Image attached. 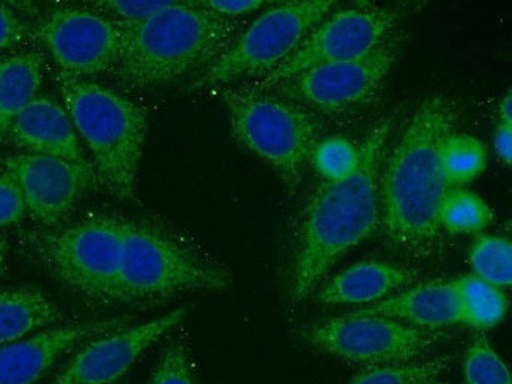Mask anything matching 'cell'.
Returning a JSON list of instances; mask_svg holds the SVG:
<instances>
[{
  "label": "cell",
  "mask_w": 512,
  "mask_h": 384,
  "mask_svg": "<svg viewBox=\"0 0 512 384\" xmlns=\"http://www.w3.org/2000/svg\"><path fill=\"white\" fill-rule=\"evenodd\" d=\"M461 108L448 96L426 98L388 148L380 170V227L397 252L429 259L442 244L438 213L449 191L443 142L456 133Z\"/></svg>",
  "instance_id": "6da1fadb"
},
{
  "label": "cell",
  "mask_w": 512,
  "mask_h": 384,
  "mask_svg": "<svg viewBox=\"0 0 512 384\" xmlns=\"http://www.w3.org/2000/svg\"><path fill=\"white\" fill-rule=\"evenodd\" d=\"M391 136L390 119L360 142V163L349 177L323 181L303 210L290 266L294 303L308 300L341 257L380 229L379 181Z\"/></svg>",
  "instance_id": "7a4b0ae2"
},
{
  "label": "cell",
  "mask_w": 512,
  "mask_h": 384,
  "mask_svg": "<svg viewBox=\"0 0 512 384\" xmlns=\"http://www.w3.org/2000/svg\"><path fill=\"white\" fill-rule=\"evenodd\" d=\"M125 30L122 59L112 71L128 89L150 90L207 70L245 29L240 19L215 15L201 2H174Z\"/></svg>",
  "instance_id": "3957f363"
},
{
  "label": "cell",
  "mask_w": 512,
  "mask_h": 384,
  "mask_svg": "<svg viewBox=\"0 0 512 384\" xmlns=\"http://www.w3.org/2000/svg\"><path fill=\"white\" fill-rule=\"evenodd\" d=\"M57 87L98 183L120 202H133L149 133V112L116 90L57 71Z\"/></svg>",
  "instance_id": "277c9868"
},
{
  "label": "cell",
  "mask_w": 512,
  "mask_h": 384,
  "mask_svg": "<svg viewBox=\"0 0 512 384\" xmlns=\"http://www.w3.org/2000/svg\"><path fill=\"white\" fill-rule=\"evenodd\" d=\"M232 281L226 266L172 227L123 216L116 303H161L191 293L224 292Z\"/></svg>",
  "instance_id": "5b68a950"
},
{
  "label": "cell",
  "mask_w": 512,
  "mask_h": 384,
  "mask_svg": "<svg viewBox=\"0 0 512 384\" xmlns=\"http://www.w3.org/2000/svg\"><path fill=\"white\" fill-rule=\"evenodd\" d=\"M226 106L232 136L246 152L267 164L294 196L322 139V123L301 104L251 85L216 89Z\"/></svg>",
  "instance_id": "8992f818"
},
{
  "label": "cell",
  "mask_w": 512,
  "mask_h": 384,
  "mask_svg": "<svg viewBox=\"0 0 512 384\" xmlns=\"http://www.w3.org/2000/svg\"><path fill=\"white\" fill-rule=\"evenodd\" d=\"M35 259L57 281L100 303H116L123 251V216L93 213L68 226L35 232Z\"/></svg>",
  "instance_id": "52a82bcc"
},
{
  "label": "cell",
  "mask_w": 512,
  "mask_h": 384,
  "mask_svg": "<svg viewBox=\"0 0 512 384\" xmlns=\"http://www.w3.org/2000/svg\"><path fill=\"white\" fill-rule=\"evenodd\" d=\"M338 5L334 0H300L267 8L245 26L219 59L197 76L191 90H216L267 78Z\"/></svg>",
  "instance_id": "ba28073f"
},
{
  "label": "cell",
  "mask_w": 512,
  "mask_h": 384,
  "mask_svg": "<svg viewBox=\"0 0 512 384\" xmlns=\"http://www.w3.org/2000/svg\"><path fill=\"white\" fill-rule=\"evenodd\" d=\"M312 350L366 367L396 366L426 358L442 331H424L379 315L350 314L325 318L303 331Z\"/></svg>",
  "instance_id": "9c48e42d"
},
{
  "label": "cell",
  "mask_w": 512,
  "mask_h": 384,
  "mask_svg": "<svg viewBox=\"0 0 512 384\" xmlns=\"http://www.w3.org/2000/svg\"><path fill=\"white\" fill-rule=\"evenodd\" d=\"M399 23L401 15L396 8L385 5L363 2L353 7L336 8L311 30L281 67L267 78L248 85L257 90H270L311 68L368 56L393 40Z\"/></svg>",
  "instance_id": "30bf717a"
},
{
  "label": "cell",
  "mask_w": 512,
  "mask_h": 384,
  "mask_svg": "<svg viewBox=\"0 0 512 384\" xmlns=\"http://www.w3.org/2000/svg\"><path fill=\"white\" fill-rule=\"evenodd\" d=\"M397 57L399 41L393 38L368 56L311 68L270 92L286 96L317 117L355 114L377 100L396 67Z\"/></svg>",
  "instance_id": "8fae6325"
},
{
  "label": "cell",
  "mask_w": 512,
  "mask_h": 384,
  "mask_svg": "<svg viewBox=\"0 0 512 384\" xmlns=\"http://www.w3.org/2000/svg\"><path fill=\"white\" fill-rule=\"evenodd\" d=\"M62 73L90 79L112 73L122 59L125 30L90 7H57L32 30Z\"/></svg>",
  "instance_id": "7c38bea8"
},
{
  "label": "cell",
  "mask_w": 512,
  "mask_h": 384,
  "mask_svg": "<svg viewBox=\"0 0 512 384\" xmlns=\"http://www.w3.org/2000/svg\"><path fill=\"white\" fill-rule=\"evenodd\" d=\"M4 170L18 181L30 218L45 229L60 226L97 181L92 164L29 153L7 156Z\"/></svg>",
  "instance_id": "4fadbf2b"
},
{
  "label": "cell",
  "mask_w": 512,
  "mask_h": 384,
  "mask_svg": "<svg viewBox=\"0 0 512 384\" xmlns=\"http://www.w3.org/2000/svg\"><path fill=\"white\" fill-rule=\"evenodd\" d=\"M188 307H179L141 325L87 340L49 384H114L145 350L179 326Z\"/></svg>",
  "instance_id": "5bb4252c"
},
{
  "label": "cell",
  "mask_w": 512,
  "mask_h": 384,
  "mask_svg": "<svg viewBox=\"0 0 512 384\" xmlns=\"http://www.w3.org/2000/svg\"><path fill=\"white\" fill-rule=\"evenodd\" d=\"M128 323L127 315L68 323L0 347V384L38 383L62 356L87 340L127 328Z\"/></svg>",
  "instance_id": "9a60e30c"
},
{
  "label": "cell",
  "mask_w": 512,
  "mask_h": 384,
  "mask_svg": "<svg viewBox=\"0 0 512 384\" xmlns=\"http://www.w3.org/2000/svg\"><path fill=\"white\" fill-rule=\"evenodd\" d=\"M355 312L390 318L424 331H442L446 326L461 325V304L454 282L442 279L416 282Z\"/></svg>",
  "instance_id": "2e32d148"
},
{
  "label": "cell",
  "mask_w": 512,
  "mask_h": 384,
  "mask_svg": "<svg viewBox=\"0 0 512 384\" xmlns=\"http://www.w3.org/2000/svg\"><path fill=\"white\" fill-rule=\"evenodd\" d=\"M8 139L19 153L52 156L78 164H90L84 158L75 125L65 108L56 101L38 96L7 131Z\"/></svg>",
  "instance_id": "e0dca14e"
},
{
  "label": "cell",
  "mask_w": 512,
  "mask_h": 384,
  "mask_svg": "<svg viewBox=\"0 0 512 384\" xmlns=\"http://www.w3.org/2000/svg\"><path fill=\"white\" fill-rule=\"evenodd\" d=\"M420 279V271L413 268L368 260L331 277L317 293V301L327 306H369L420 282Z\"/></svg>",
  "instance_id": "ac0fdd59"
},
{
  "label": "cell",
  "mask_w": 512,
  "mask_h": 384,
  "mask_svg": "<svg viewBox=\"0 0 512 384\" xmlns=\"http://www.w3.org/2000/svg\"><path fill=\"white\" fill-rule=\"evenodd\" d=\"M64 318L59 306L38 288H4L0 290V347L59 326Z\"/></svg>",
  "instance_id": "d6986e66"
},
{
  "label": "cell",
  "mask_w": 512,
  "mask_h": 384,
  "mask_svg": "<svg viewBox=\"0 0 512 384\" xmlns=\"http://www.w3.org/2000/svg\"><path fill=\"white\" fill-rule=\"evenodd\" d=\"M45 79V62L37 51L0 57V131L7 134L24 109L38 98Z\"/></svg>",
  "instance_id": "ffe728a7"
},
{
  "label": "cell",
  "mask_w": 512,
  "mask_h": 384,
  "mask_svg": "<svg viewBox=\"0 0 512 384\" xmlns=\"http://www.w3.org/2000/svg\"><path fill=\"white\" fill-rule=\"evenodd\" d=\"M453 282L461 304V325L490 329L503 322L508 312V300L501 288L475 274H465Z\"/></svg>",
  "instance_id": "44dd1931"
},
{
  "label": "cell",
  "mask_w": 512,
  "mask_h": 384,
  "mask_svg": "<svg viewBox=\"0 0 512 384\" xmlns=\"http://www.w3.org/2000/svg\"><path fill=\"white\" fill-rule=\"evenodd\" d=\"M438 222L445 232L472 235L494 222V211L483 197L462 188H449L443 197Z\"/></svg>",
  "instance_id": "7402d4cb"
},
{
  "label": "cell",
  "mask_w": 512,
  "mask_h": 384,
  "mask_svg": "<svg viewBox=\"0 0 512 384\" xmlns=\"http://www.w3.org/2000/svg\"><path fill=\"white\" fill-rule=\"evenodd\" d=\"M487 152L483 142L467 133H453L442 147V169L449 188H462L483 174Z\"/></svg>",
  "instance_id": "603a6c76"
},
{
  "label": "cell",
  "mask_w": 512,
  "mask_h": 384,
  "mask_svg": "<svg viewBox=\"0 0 512 384\" xmlns=\"http://www.w3.org/2000/svg\"><path fill=\"white\" fill-rule=\"evenodd\" d=\"M473 274L498 288L512 284V244L495 235H479L468 251Z\"/></svg>",
  "instance_id": "cb8c5ba5"
},
{
  "label": "cell",
  "mask_w": 512,
  "mask_h": 384,
  "mask_svg": "<svg viewBox=\"0 0 512 384\" xmlns=\"http://www.w3.org/2000/svg\"><path fill=\"white\" fill-rule=\"evenodd\" d=\"M451 361L453 356L443 355L396 366L374 367L360 373L349 384H429L437 381Z\"/></svg>",
  "instance_id": "d4e9b609"
},
{
  "label": "cell",
  "mask_w": 512,
  "mask_h": 384,
  "mask_svg": "<svg viewBox=\"0 0 512 384\" xmlns=\"http://www.w3.org/2000/svg\"><path fill=\"white\" fill-rule=\"evenodd\" d=\"M360 163V144L346 137L331 136L320 139L312 150L311 164L325 181L349 177Z\"/></svg>",
  "instance_id": "484cf974"
},
{
  "label": "cell",
  "mask_w": 512,
  "mask_h": 384,
  "mask_svg": "<svg viewBox=\"0 0 512 384\" xmlns=\"http://www.w3.org/2000/svg\"><path fill=\"white\" fill-rule=\"evenodd\" d=\"M465 384H512L511 372L486 337H476L464 359Z\"/></svg>",
  "instance_id": "4316f807"
},
{
  "label": "cell",
  "mask_w": 512,
  "mask_h": 384,
  "mask_svg": "<svg viewBox=\"0 0 512 384\" xmlns=\"http://www.w3.org/2000/svg\"><path fill=\"white\" fill-rule=\"evenodd\" d=\"M149 384H199L194 373L190 348L183 339H174L161 353Z\"/></svg>",
  "instance_id": "83f0119b"
},
{
  "label": "cell",
  "mask_w": 512,
  "mask_h": 384,
  "mask_svg": "<svg viewBox=\"0 0 512 384\" xmlns=\"http://www.w3.org/2000/svg\"><path fill=\"white\" fill-rule=\"evenodd\" d=\"M174 2H127V0H98L92 2L95 12L101 13L106 18L116 21L117 24L141 23L145 19L152 18L156 13L163 12L171 7Z\"/></svg>",
  "instance_id": "f1b7e54d"
},
{
  "label": "cell",
  "mask_w": 512,
  "mask_h": 384,
  "mask_svg": "<svg viewBox=\"0 0 512 384\" xmlns=\"http://www.w3.org/2000/svg\"><path fill=\"white\" fill-rule=\"evenodd\" d=\"M23 192L10 172H0V229L12 227L26 216Z\"/></svg>",
  "instance_id": "f546056e"
},
{
  "label": "cell",
  "mask_w": 512,
  "mask_h": 384,
  "mask_svg": "<svg viewBox=\"0 0 512 384\" xmlns=\"http://www.w3.org/2000/svg\"><path fill=\"white\" fill-rule=\"evenodd\" d=\"M29 32V27L13 12L12 8L0 4V52L18 48L26 41Z\"/></svg>",
  "instance_id": "4dcf8cb0"
},
{
  "label": "cell",
  "mask_w": 512,
  "mask_h": 384,
  "mask_svg": "<svg viewBox=\"0 0 512 384\" xmlns=\"http://www.w3.org/2000/svg\"><path fill=\"white\" fill-rule=\"evenodd\" d=\"M201 5L223 18L240 19L249 13L267 7L268 2H264V0H205V2H201Z\"/></svg>",
  "instance_id": "1f68e13d"
},
{
  "label": "cell",
  "mask_w": 512,
  "mask_h": 384,
  "mask_svg": "<svg viewBox=\"0 0 512 384\" xmlns=\"http://www.w3.org/2000/svg\"><path fill=\"white\" fill-rule=\"evenodd\" d=\"M494 150L501 163L512 164V125L498 122L494 133Z\"/></svg>",
  "instance_id": "d6a6232c"
},
{
  "label": "cell",
  "mask_w": 512,
  "mask_h": 384,
  "mask_svg": "<svg viewBox=\"0 0 512 384\" xmlns=\"http://www.w3.org/2000/svg\"><path fill=\"white\" fill-rule=\"evenodd\" d=\"M498 120L501 123H509L512 125V95L511 92L506 93L498 104Z\"/></svg>",
  "instance_id": "836d02e7"
},
{
  "label": "cell",
  "mask_w": 512,
  "mask_h": 384,
  "mask_svg": "<svg viewBox=\"0 0 512 384\" xmlns=\"http://www.w3.org/2000/svg\"><path fill=\"white\" fill-rule=\"evenodd\" d=\"M5 255H7V243L4 240H0V276L4 273Z\"/></svg>",
  "instance_id": "e575fe53"
},
{
  "label": "cell",
  "mask_w": 512,
  "mask_h": 384,
  "mask_svg": "<svg viewBox=\"0 0 512 384\" xmlns=\"http://www.w3.org/2000/svg\"><path fill=\"white\" fill-rule=\"evenodd\" d=\"M429 384H445V383H438V381H432V383Z\"/></svg>",
  "instance_id": "d590c367"
},
{
  "label": "cell",
  "mask_w": 512,
  "mask_h": 384,
  "mask_svg": "<svg viewBox=\"0 0 512 384\" xmlns=\"http://www.w3.org/2000/svg\"><path fill=\"white\" fill-rule=\"evenodd\" d=\"M4 136V134H2V131H0V137Z\"/></svg>",
  "instance_id": "8d00e7d4"
}]
</instances>
